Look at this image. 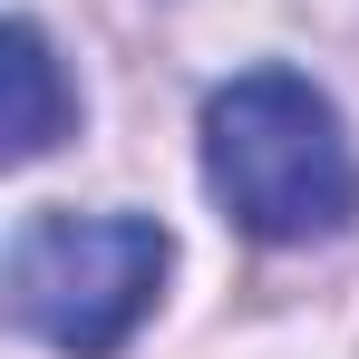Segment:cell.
Returning a JSON list of instances; mask_svg holds the SVG:
<instances>
[{"instance_id": "6da1fadb", "label": "cell", "mask_w": 359, "mask_h": 359, "mask_svg": "<svg viewBox=\"0 0 359 359\" xmlns=\"http://www.w3.org/2000/svg\"><path fill=\"white\" fill-rule=\"evenodd\" d=\"M204 184L252 243H330L359 224V146L301 68H243L204 97Z\"/></svg>"}, {"instance_id": "7a4b0ae2", "label": "cell", "mask_w": 359, "mask_h": 359, "mask_svg": "<svg viewBox=\"0 0 359 359\" xmlns=\"http://www.w3.org/2000/svg\"><path fill=\"white\" fill-rule=\"evenodd\" d=\"M175 272V233L156 214H20L10 233V320L59 359H117Z\"/></svg>"}, {"instance_id": "3957f363", "label": "cell", "mask_w": 359, "mask_h": 359, "mask_svg": "<svg viewBox=\"0 0 359 359\" xmlns=\"http://www.w3.org/2000/svg\"><path fill=\"white\" fill-rule=\"evenodd\" d=\"M59 136H78V97H68V78H59L49 29L20 10V20H10V156L29 165V156H49Z\"/></svg>"}]
</instances>
